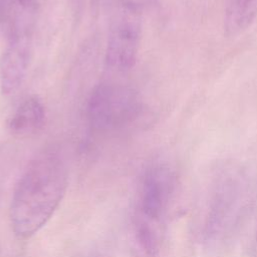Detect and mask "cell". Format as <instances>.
Instances as JSON below:
<instances>
[{"instance_id":"cell-2","label":"cell","mask_w":257,"mask_h":257,"mask_svg":"<svg viewBox=\"0 0 257 257\" xmlns=\"http://www.w3.org/2000/svg\"><path fill=\"white\" fill-rule=\"evenodd\" d=\"M175 189V176L164 163H154L143 173L135 204L137 239L148 255L154 256L161 242V228Z\"/></svg>"},{"instance_id":"cell-6","label":"cell","mask_w":257,"mask_h":257,"mask_svg":"<svg viewBox=\"0 0 257 257\" xmlns=\"http://www.w3.org/2000/svg\"><path fill=\"white\" fill-rule=\"evenodd\" d=\"M44 106L36 96L25 98L14 110L8 121L11 132L27 134L36 131L43 123Z\"/></svg>"},{"instance_id":"cell-8","label":"cell","mask_w":257,"mask_h":257,"mask_svg":"<svg viewBox=\"0 0 257 257\" xmlns=\"http://www.w3.org/2000/svg\"><path fill=\"white\" fill-rule=\"evenodd\" d=\"M83 257H106L100 253H90V254H87V255H84Z\"/></svg>"},{"instance_id":"cell-1","label":"cell","mask_w":257,"mask_h":257,"mask_svg":"<svg viewBox=\"0 0 257 257\" xmlns=\"http://www.w3.org/2000/svg\"><path fill=\"white\" fill-rule=\"evenodd\" d=\"M67 180V168L55 153H44L28 165L10 204L11 226L16 236L29 238L49 221L66 192Z\"/></svg>"},{"instance_id":"cell-3","label":"cell","mask_w":257,"mask_h":257,"mask_svg":"<svg viewBox=\"0 0 257 257\" xmlns=\"http://www.w3.org/2000/svg\"><path fill=\"white\" fill-rule=\"evenodd\" d=\"M140 111L136 92L119 83H101L91 92L87 114L90 122L99 130H117L128 124Z\"/></svg>"},{"instance_id":"cell-7","label":"cell","mask_w":257,"mask_h":257,"mask_svg":"<svg viewBox=\"0 0 257 257\" xmlns=\"http://www.w3.org/2000/svg\"><path fill=\"white\" fill-rule=\"evenodd\" d=\"M257 15V0H229L225 13V32L235 36L246 30Z\"/></svg>"},{"instance_id":"cell-9","label":"cell","mask_w":257,"mask_h":257,"mask_svg":"<svg viewBox=\"0 0 257 257\" xmlns=\"http://www.w3.org/2000/svg\"><path fill=\"white\" fill-rule=\"evenodd\" d=\"M17 1H18V3H19V4H21V5L25 6V5H28V4L30 3V1H31V0H17Z\"/></svg>"},{"instance_id":"cell-5","label":"cell","mask_w":257,"mask_h":257,"mask_svg":"<svg viewBox=\"0 0 257 257\" xmlns=\"http://www.w3.org/2000/svg\"><path fill=\"white\" fill-rule=\"evenodd\" d=\"M31 60V40L20 31L6 46L0 60V86L5 94L16 91L23 83Z\"/></svg>"},{"instance_id":"cell-4","label":"cell","mask_w":257,"mask_h":257,"mask_svg":"<svg viewBox=\"0 0 257 257\" xmlns=\"http://www.w3.org/2000/svg\"><path fill=\"white\" fill-rule=\"evenodd\" d=\"M141 15L132 5H124L114 17L108 32L105 61L116 71L134 66L141 41Z\"/></svg>"}]
</instances>
